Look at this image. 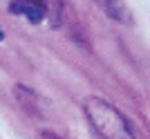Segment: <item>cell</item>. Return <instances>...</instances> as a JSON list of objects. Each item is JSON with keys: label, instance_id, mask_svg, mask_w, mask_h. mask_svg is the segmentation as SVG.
Here are the masks:
<instances>
[{"label": "cell", "instance_id": "1", "mask_svg": "<svg viewBox=\"0 0 150 139\" xmlns=\"http://www.w3.org/2000/svg\"><path fill=\"white\" fill-rule=\"evenodd\" d=\"M83 110H85L90 126L94 128V133L101 139H134L132 128L128 126L123 114L110 103H105L103 99L88 96L83 101Z\"/></svg>", "mask_w": 150, "mask_h": 139}, {"label": "cell", "instance_id": "2", "mask_svg": "<svg viewBox=\"0 0 150 139\" xmlns=\"http://www.w3.org/2000/svg\"><path fill=\"white\" fill-rule=\"evenodd\" d=\"M47 2L45 0H13L11 2V11L25 16L29 23H40L47 16Z\"/></svg>", "mask_w": 150, "mask_h": 139}, {"label": "cell", "instance_id": "3", "mask_svg": "<svg viewBox=\"0 0 150 139\" xmlns=\"http://www.w3.org/2000/svg\"><path fill=\"white\" fill-rule=\"evenodd\" d=\"M13 94H16V99H18V103L23 108H25L27 112H31L34 117L38 114V96L31 92L29 88H25V85H16V90H13Z\"/></svg>", "mask_w": 150, "mask_h": 139}, {"label": "cell", "instance_id": "4", "mask_svg": "<svg viewBox=\"0 0 150 139\" xmlns=\"http://www.w3.org/2000/svg\"><path fill=\"white\" fill-rule=\"evenodd\" d=\"M101 5V9L110 16V18L114 20H128V16H125V7L121 0H96Z\"/></svg>", "mask_w": 150, "mask_h": 139}, {"label": "cell", "instance_id": "5", "mask_svg": "<svg viewBox=\"0 0 150 139\" xmlns=\"http://www.w3.org/2000/svg\"><path fill=\"white\" fill-rule=\"evenodd\" d=\"M40 139H63V137H58V135L52 133V130H43V133H40Z\"/></svg>", "mask_w": 150, "mask_h": 139}, {"label": "cell", "instance_id": "6", "mask_svg": "<svg viewBox=\"0 0 150 139\" xmlns=\"http://www.w3.org/2000/svg\"><path fill=\"white\" fill-rule=\"evenodd\" d=\"M0 40H2V32H0Z\"/></svg>", "mask_w": 150, "mask_h": 139}]
</instances>
